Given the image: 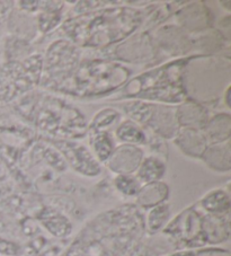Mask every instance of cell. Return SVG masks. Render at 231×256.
<instances>
[{
    "label": "cell",
    "mask_w": 231,
    "mask_h": 256,
    "mask_svg": "<svg viewBox=\"0 0 231 256\" xmlns=\"http://www.w3.org/2000/svg\"><path fill=\"white\" fill-rule=\"evenodd\" d=\"M118 186L121 188L124 193L134 194L138 188V184L133 178L124 176V178L118 180Z\"/></svg>",
    "instance_id": "cell-1"
}]
</instances>
